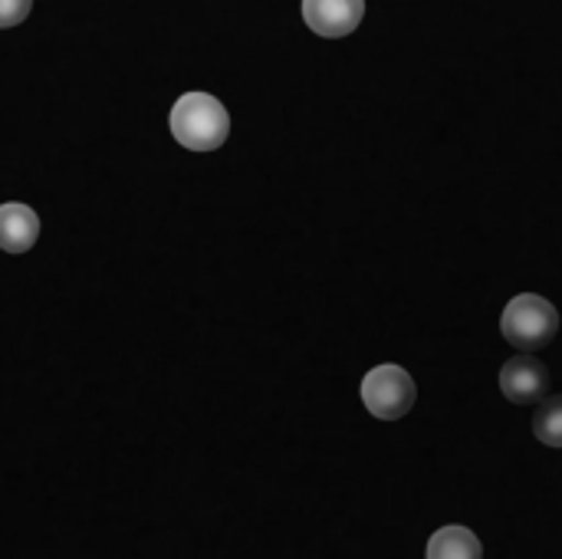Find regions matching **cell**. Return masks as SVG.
Listing matches in <instances>:
<instances>
[{"label": "cell", "instance_id": "obj_5", "mask_svg": "<svg viewBox=\"0 0 562 559\" xmlns=\"http://www.w3.org/2000/svg\"><path fill=\"white\" fill-rule=\"evenodd\" d=\"M366 16V0H303V20L316 36H349Z\"/></svg>", "mask_w": 562, "mask_h": 559}, {"label": "cell", "instance_id": "obj_7", "mask_svg": "<svg viewBox=\"0 0 562 559\" xmlns=\"http://www.w3.org/2000/svg\"><path fill=\"white\" fill-rule=\"evenodd\" d=\"M425 559H484V544L477 540L474 530L461 524H448L431 534Z\"/></svg>", "mask_w": 562, "mask_h": 559}, {"label": "cell", "instance_id": "obj_3", "mask_svg": "<svg viewBox=\"0 0 562 559\" xmlns=\"http://www.w3.org/2000/svg\"><path fill=\"white\" fill-rule=\"evenodd\" d=\"M359 392H362L369 415H375L379 422H402L415 409V399H418L415 379L402 366H392V362L369 369Z\"/></svg>", "mask_w": 562, "mask_h": 559}, {"label": "cell", "instance_id": "obj_9", "mask_svg": "<svg viewBox=\"0 0 562 559\" xmlns=\"http://www.w3.org/2000/svg\"><path fill=\"white\" fill-rule=\"evenodd\" d=\"M30 7L33 0H0V30L23 23L30 16Z\"/></svg>", "mask_w": 562, "mask_h": 559}, {"label": "cell", "instance_id": "obj_8", "mask_svg": "<svg viewBox=\"0 0 562 559\" xmlns=\"http://www.w3.org/2000/svg\"><path fill=\"white\" fill-rule=\"evenodd\" d=\"M533 435L547 448H562V395L540 402L537 418H533Z\"/></svg>", "mask_w": 562, "mask_h": 559}, {"label": "cell", "instance_id": "obj_2", "mask_svg": "<svg viewBox=\"0 0 562 559\" xmlns=\"http://www.w3.org/2000/svg\"><path fill=\"white\" fill-rule=\"evenodd\" d=\"M501 333L524 353H540L560 336V313L547 297L520 293L501 313Z\"/></svg>", "mask_w": 562, "mask_h": 559}, {"label": "cell", "instance_id": "obj_6", "mask_svg": "<svg viewBox=\"0 0 562 559\" xmlns=\"http://www.w3.org/2000/svg\"><path fill=\"white\" fill-rule=\"evenodd\" d=\"M40 237V217L26 204H0V250L26 254Z\"/></svg>", "mask_w": 562, "mask_h": 559}, {"label": "cell", "instance_id": "obj_1", "mask_svg": "<svg viewBox=\"0 0 562 559\" xmlns=\"http://www.w3.org/2000/svg\"><path fill=\"white\" fill-rule=\"evenodd\" d=\"M171 135L188 152H217L231 135V115L221 99L207 92H184L168 115Z\"/></svg>", "mask_w": 562, "mask_h": 559}, {"label": "cell", "instance_id": "obj_4", "mask_svg": "<svg viewBox=\"0 0 562 559\" xmlns=\"http://www.w3.org/2000/svg\"><path fill=\"white\" fill-rule=\"evenodd\" d=\"M501 392L514 405H537L550 392V369L537 356H514L501 369Z\"/></svg>", "mask_w": 562, "mask_h": 559}]
</instances>
